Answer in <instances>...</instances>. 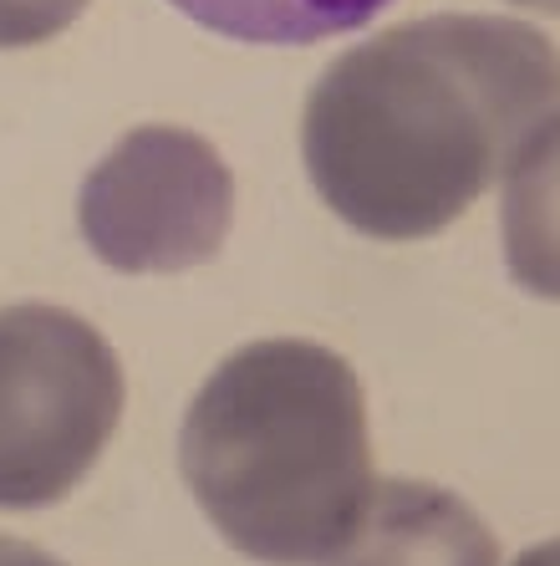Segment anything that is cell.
Returning a JSON list of instances; mask_svg holds the SVG:
<instances>
[{
  "instance_id": "ba28073f",
  "label": "cell",
  "mask_w": 560,
  "mask_h": 566,
  "mask_svg": "<svg viewBox=\"0 0 560 566\" xmlns=\"http://www.w3.org/2000/svg\"><path fill=\"white\" fill-rule=\"evenodd\" d=\"M92 0H0V52H21L62 36Z\"/></svg>"
},
{
  "instance_id": "5b68a950",
  "label": "cell",
  "mask_w": 560,
  "mask_h": 566,
  "mask_svg": "<svg viewBox=\"0 0 560 566\" xmlns=\"http://www.w3.org/2000/svg\"><path fill=\"white\" fill-rule=\"evenodd\" d=\"M321 566H499V541L454 490L378 480L357 526Z\"/></svg>"
},
{
  "instance_id": "30bf717a",
  "label": "cell",
  "mask_w": 560,
  "mask_h": 566,
  "mask_svg": "<svg viewBox=\"0 0 560 566\" xmlns=\"http://www.w3.org/2000/svg\"><path fill=\"white\" fill-rule=\"evenodd\" d=\"M515 566H560V536L540 541V546H530V552H520V562Z\"/></svg>"
},
{
  "instance_id": "8fae6325",
  "label": "cell",
  "mask_w": 560,
  "mask_h": 566,
  "mask_svg": "<svg viewBox=\"0 0 560 566\" xmlns=\"http://www.w3.org/2000/svg\"><path fill=\"white\" fill-rule=\"evenodd\" d=\"M509 6H530L540 15H560V0H509Z\"/></svg>"
},
{
  "instance_id": "3957f363",
  "label": "cell",
  "mask_w": 560,
  "mask_h": 566,
  "mask_svg": "<svg viewBox=\"0 0 560 566\" xmlns=\"http://www.w3.org/2000/svg\"><path fill=\"white\" fill-rule=\"evenodd\" d=\"M128 382L118 353L66 306L0 312V511H46L103 460Z\"/></svg>"
},
{
  "instance_id": "9c48e42d",
  "label": "cell",
  "mask_w": 560,
  "mask_h": 566,
  "mask_svg": "<svg viewBox=\"0 0 560 566\" xmlns=\"http://www.w3.org/2000/svg\"><path fill=\"white\" fill-rule=\"evenodd\" d=\"M0 566H66L56 556H46L41 546H27V541H11L0 536Z\"/></svg>"
},
{
  "instance_id": "7a4b0ae2",
  "label": "cell",
  "mask_w": 560,
  "mask_h": 566,
  "mask_svg": "<svg viewBox=\"0 0 560 566\" xmlns=\"http://www.w3.org/2000/svg\"><path fill=\"white\" fill-rule=\"evenodd\" d=\"M179 474L240 556L321 566L378 485L352 363L300 337L230 353L183 413Z\"/></svg>"
},
{
  "instance_id": "277c9868",
  "label": "cell",
  "mask_w": 560,
  "mask_h": 566,
  "mask_svg": "<svg viewBox=\"0 0 560 566\" xmlns=\"http://www.w3.org/2000/svg\"><path fill=\"white\" fill-rule=\"evenodd\" d=\"M235 220V174L189 128L148 123L82 179L77 230L123 276H173L224 251Z\"/></svg>"
},
{
  "instance_id": "8992f818",
  "label": "cell",
  "mask_w": 560,
  "mask_h": 566,
  "mask_svg": "<svg viewBox=\"0 0 560 566\" xmlns=\"http://www.w3.org/2000/svg\"><path fill=\"white\" fill-rule=\"evenodd\" d=\"M499 240L515 286L560 302V107L505 164Z\"/></svg>"
},
{
  "instance_id": "52a82bcc",
  "label": "cell",
  "mask_w": 560,
  "mask_h": 566,
  "mask_svg": "<svg viewBox=\"0 0 560 566\" xmlns=\"http://www.w3.org/2000/svg\"><path fill=\"white\" fill-rule=\"evenodd\" d=\"M214 36L250 46H311L367 27L392 0H169Z\"/></svg>"
},
{
  "instance_id": "6da1fadb",
  "label": "cell",
  "mask_w": 560,
  "mask_h": 566,
  "mask_svg": "<svg viewBox=\"0 0 560 566\" xmlns=\"http://www.w3.org/2000/svg\"><path fill=\"white\" fill-rule=\"evenodd\" d=\"M560 107L556 41L515 15H423L341 52L300 113L326 210L372 240L439 235Z\"/></svg>"
}]
</instances>
